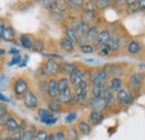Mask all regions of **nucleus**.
Wrapping results in <instances>:
<instances>
[{"mask_svg": "<svg viewBox=\"0 0 145 140\" xmlns=\"http://www.w3.org/2000/svg\"><path fill=\"white\" fill-rule=\"evenodd\" d=\"M7 112H8V110H7V106L3 104V103H0V117H1L2 114L7 113Z\"/></svg>", "mask_w": 145, "mask_h": 140, "instance_id": "nucleus-50", "label": "nucleus"}, {"mask_svg": "<svg viewBox=\"0 0 145 140\" xmlns=\"http://www.w3.org/2000/svg\"><path fill=\"white\" fill-rule=\"evenodd\" d=\"M138 11H141V13H145V0H140Z\"/></svg>", "mask_w": 145, "mask_h": 140, "instance_id": "nucleus-51", "label": "nucleus"}, {"mask_svg": "<svg viewBox=\"0 0 145 140\" xmlns=\"http://www.w3.org/2000/svg\"><path fill=\"white\" fill-rule=\"evenodd\" d=\"M5 50H3V48H1V47H0V56H2V55H5Z\"/></svg>", "mask_w": 145, "mask_h": 140, "instance_id": "nucleus-56", "label": "nucleus"}, {"mask_svg": "<svg viewBox=\"0 0 145 140\" xmlns=\"http://www.w3.org/2000/svg\"><path fill=\"white\" fill-rule=\"evenodd\" d=\"M7 26H8V25L6 24V20H5V19H0V36H2L5 29L7 28Z\"/></svg>", "mask_w": 145, "mask_h": 140, "instance_id": "nucleus-48", "label": "nucleus"}, {"mask_svg": "<svg viewBox=\"0 0 145 140\" xmlns=\"http://www.w3.org/2000/svg\"><path fill=\"white\" fill-rule=\"evenodd\" d=\"M109 80L108 74L104 67H99L96 70L91 71V74L88 75V82L89 84H107Z\"/></svg>", "mask_w": 145, "mask_h": 140, "instance_id": "nucleus-4", "label": "nucleus"}, {"mask_svg": "<svg viewBox=\"0 0 145 140\" xmlns=\"http://www.w3.org/2000/svg\"><path fill=\"white\" fill-rule=\"evenodd\" d=\"M140 7V0H127V3L125 6L127 14H134L138 11Z\"/></svg>", "mask_w": 145, "mask_h": 140, "instance_id": "nucleus-30", "label": "nucleus"}, {"mask_svg": "<svg viewBox=\"0 0 145 140\" xmlns=\"http://www.w3.org/2000/svg\"><path fill=\"white\" fill-rule=\"evenodd\" d=\"M3 140H12V137L10 136V137H7V138H5Z\"/></svg>", "mask_w": 145, "mask_h": 140, "instance_id": "nucleus-58", "label": "nucleus"}, {"mask_svg": "<svg viewBox=\"0 0 145 140\" xmlns=\"http://www.w3.org/2000/svg\"><path fill=\"white\" fill-rule=\"evenodd\" d=\"M107 84H89L91 96H101Z\"/></svg>", "mask_w": 145, "mask_h": 140, "instance_id": "nucleus-26", "label": "nucleus"}, {"mask_svg": "<svg viewBox=\"0 0 145 140\" xmlns=\"http://www.w3.org/2000/svg\"><path fill=\"white\" fill-rule=\"evenodd\" d=\"M77 130L82 136H88L91 132V124L86 120H80L77 124Z\"/></svg>", "mask_w": 145, "mask_h": 140, "instance_id": "nucleus-22", "label": "nucleus"}, {"mask_svg": "<svg viewBox=\"0 0 145 140\" xmlns=\"http://www.w3.org/2000/svg\"><path fill=\"white\" fill-rule=\"evenodd\" d=\"M64 108V104L56 98V99H50L49 102H48V109L52 111V112H58V111H61V109Z\"/></svg>", "mask_w": 145, "mask_h": 140, "instance_id": "nucleus-29", "label": "nucleus"}, {"mask_svg": "<svg viewBox=\"0 0 145 140\" xmlns=\"http://www.w3.org/2000/svg\"><path fill=\"white\" fill-rule=\"evenodd\" d=\"M95 2H96L97 10H103V9L107 8L108 6H110L113 1H110V0H95Z\"/></svg>", "mask_w": 145, "mask_h": 140, "instance_id": "nucleus-38", "label": "nucleus"}, {"mask_svg": "<svg viewBox=\"0 0 145 140\" xmlns=\"http://www.w3.org/2000/svg\"><path fill=\"white\" fill-rule=\"evenodd\" d=\"M54 116V112H52L48 108H38L37 109V117L39 118V121L41 123H44L48 119L53 118Z\"/></svg>", "mask_w": 145, "mask_h": 140, "instance_id": "nucleus-18", "label": "nucleus"}, {"mask_svg": "<svg viewBox=\"0 0 145 140\" xmlns=\"http://www.w3.org/2000/svg\"><path fill=\"white\" fill-rule=\"evenodd\" d=\"M1 40H2V39H1V36H0V42H1Z\"/></svg>", "mask_w": 145, "mask_h": 140, "instance_id": "nucleus-59", "label": "nucleus"}, {"mask_svg": "<svg viewBox=\"0 0 145 140\" xmlns=\"http://www.w3.org/2000/svg\"><path fill=\"white\" fill-rule=\"evenodd\" d=\"M77 112L76 111H72V112H69L66 117H65V123H72L76 119H77Z\"/></svg>", "mask_w": 145, "mask_h": 140, "instance_id": "nucleus-42", "label": "nucleus"}, {"mask_svg": "<svg viewBox=\"0 0 145 140\" xmlns=\"http://www.w3.org/2000/svg\"><path fill=\"white\" fill-rule=\"evenodd\" d=\"M45 50V43L41 38H37L35 39V44H34V48L33 51L36 53H41Z\"/></svg>", "mask_w": 145, "mask_h": 140, "instance_id": "nucleus-36", "label": "nucleus"}, {"mask_svg": "<svg viewBox=\"0 0 145 140\" xmlns=\"http://www.w3.org/2000/svg\"><path fill=\"white\" fill-rule=\"evenodd\" d=\"M36 132H37V130L35 129V127H29L26 131L21 132L20 140H35Z\"/></svg>", "mask_w": 145, "mask_h": 140, "instance_id": "nucleus-31", "label": "nucleus"}, {"mask_svg": "<svg viewBox=\"0 0 145 140\" xmlns=\"http://www.w3.org/2000/svg\"><path fill=\"white\" fill-rule=\"evenodd\" d=\"M145 84V74L143 72H134L128 76L127 90L136 96V93L140 92Z\"/></svg>", "mask_w": 145, "mask_h": 140, "instance_id": "nucleus-1", "label": "nucleus"}, {"mask_svg": "<svg viewBox=\"0 0 145 140\" xmlns=\"http://www.w3.org/2000/svg\"><path fill=\"white\" fill-rule=\"evenodd\" d=\"M83 13H96L97 10V7H96V2L93 1V0H87V1H84L83 5H82V8Z\"/></svg>", "mask_w": 145, "mask_h": 140, "instance_id": "nucleus-28", "label": "nucleus"}, {"mask_svg": "<svg viewBox=\"0 0 145 140\" xmlns=\"http://www.w3.org/2000/svg\"><path fill=\"white\" fill-rule=\"evenodd\" d=\"M104 114L102 112H97V111H91L88 114V122L91 123V125H97L99 123L103 122L104 120Z\"/></svg>", "mask_w": 145, "mask_h": 140, "instance_id": "nucleus-21", "label": "nucleus"}, {"mask_svg": "<svg viewBox=\"0 0 145 140\" xmlns=\"http://www.w3.org/2000/svg\"><path fill=\"white\" fill-rule=\"evenodd\" d=\"M87 105L91 108V111H97V112H102V113L109 106L107 100H105L102 96H91Z\"/></svg>", "mask_w": 145, "mask_h": 140, "instance_id": "nucleus-5", "label": "nucleus"}, {"mask_svg": "<svg viewBox=\"0 0 145 140\" xmlns=\"http://www.w3.org/2000/svg\"><path fill=\"white\" fill-rule=\"evenodd\" d=\"M21 100H22L24 105L29 110H35L38 108V104H39L38 96L35 94V92L33 90H28L26 92V94L21 98Z\"/></svg>", "mask_w": 145, "mask_h": 140, "instance_id": "nucleus-7", "label": "nucleus"}, {"mask_svg": "<svg viewBox=\"0 0 145 140\" xmlns=\"http://www.w3.org/2000/svg\"><path fill=\"white\" fill-rule=\"evenodd\" d=\"M78 67V64L71 63V62H63L60 63V73L63 75H71L74 71Z\"/></svg>", "mask_w": 145, "mask_h": 140, "instance_id": "nucleus-20", "label": "nucleus"}, {"mask_svg": "<svg viewBox=\"0 0 145 140\" xmlns=\"http://www.w3.org/2000/svg\"><path fill=\"white\" fill-rule=\"evenodd\" d=\"M41 2V5L47 9V10H49V11H53V9H54V6H55V1L54 0H42V1H40Z\"/></svg>", "mask_w": 145, "mask_h": 140, "instance_id": "nucleus-43", "label": "nucleus"}, {"mask_svg": "<svg viewBox=\"0 0 145 140\" xmlns=\"http://www.w3.org/2000/svg\"><path fill=\"white\" fill-rule=\"evenodd\" d=\"M58 45H59V48L61 51H64V52L66 53H72L75 51V44L72 43V40H69L67 37H65V36L59 39Z\"/></svg>", "mask_w": 145, "mask_h": 140, "instance_id": "nucleus-17", "label": "nucleus"}, {"mask_svg": "<svg viewBox=\"0 0 145 140\" xmlns=\"http://www.w3.org/2000/svg\"><path fill=\"white\" fill-rule=\"evenodd\" d=\"M108 46L112 50V53H118L122 50V36L120 34H112L108 42Z\"/></svg>", "mask_w": 145, "mask_h": 140, "instance_id": "nucleus-12", "label": "nucleus"}, {"mask_svg": "<svg viewBox=\"0 0 145 140\" xmlns=\"http://www.w3.org/2000/svg\"><path fill=\"white\" fill-rule=\"evenodd\" d=\"M144 88H145V84H144Z\"/></svg>", "mask_w": 145, "mask_h": 140, "instance_id": "nucleus-60", "label": "nucleus"}, {"mask_svg": "<svg viewBox=\"0 0 145 140\" xmlns=\"http://www.w3.org/2000/svg\"><path fill=\"white\" fill-rule=\"evenodd\" d=\"M40 72L42 76L54 77L55 75L60 73V63H58L56 59H53V58H47L41 65Z\"/></svg>", "mask_w": 145, "mask_h": 140, "instance_id": "nucleus-3", "label": "nucleus"}, {"mask_svg": "<svg viewBox=\"0 0 145 140\" xmlns=\"http://www.w3.org/2000/svg\"><path fill=\"white\" fill-rule=\"evenodd\" d=\"M19 43L25 50H33L35 44V38L30 34H21L19 36Z\"/></svg>", "mask_w": 145, "mask_h": 140, "instance_id": "nucleus-14", "label": "nucleus"}, {"mask_svg": "<svg viewBox=\"0 0 145 140\" xmlns=\"http://www.w3.org/2000/svg\"><path fill=\"white\" fill-rule=\"evenodd\" d=\"M48 135H49V133H47V131H46V130H44V129L37 130L35 140H47Z\"/></svg>", "mask_w": 145, "mask_h": 140, "instance_id": "nucleus-41", "label": "nucleus"}, {"mask_svg": "<svg viewBox=\"0 0 145 140\" xmlns=\"http://www.w3.org/2000/svg\"><path fill=\"white\" fill-rule=\"evenodd\" d=\"M66 137H67V140H78L79 139V132H78L77 128H75V127L68 128L67 131H66Z\"/></svg>", "mask_w": 145, "mask_h": 140, "instance_id": "nucleus-35", "label": "nucleus"}, {"mask_svg": "<svg viewBox=\"0 0 145 140\" xmlns=\"http://www.w3.org/2000/svg\"><path fill=\"white\" fill-rule=\"evenodd\" d=\"M99 35V29L96 25H91L87 32V34L85 36V39L88 44H95L97 40V37Z\"/></svg>", "mask_w": 145, "mask_h": 140, "instance_id": "nucleus-16", "label": "nucleus"}, {"mask_svg": "<svg viewBox=\"0 0 145 140\" xmlns=\"http://www.w3.org/2000/svg\"><path fill=\"white\" fill-rule=\"evenodd\" d=\"M0 101H2V102H9V99L7 96H5L2 93H0Z\"/></svg>", "mask_w": 145, "mask_h": 140, "instance_id": "nucleus-54", "label": "nucleus"}, {"mask_svg": "<svg viewBox=\"0 0 145 140\" xmlns=\"http://www.w3.org/2000/svg\"><path fill=\"white\" fill-rule=\"evenodd\" d=\"M28 59H29V57H28V55H24V57L21 58V61H20V63H19V67H25L26 65H27V62H28Z\"/></svg>", "mask_w": 145, "mask_h": 140, "instance_id": "nucleus-49", "label": "nucleus"}, {"mask_svg": "<svg viewBox=\"0 0 145 140\" xmlns=\"http://www.w3.org/2000/svg\"><path fill=\"white\" fill-rule=\"evenodd\" d=\"M79 50H80V52L84 53V54H91V53L95 52L94 45L93 44H88V43L85 44V45H83V46H80Z\"/></svg>", "mask_w": 145, "mask_h": 140, "instance_id": "nucleus-39", "label": "nucleus"}, {"mask_svg": "<svg viewBox=\"0 0 145 140\" xmlns=\"http://www.w3.org/2000/svg\"><path fill=\"white\" fill-rule=\"evenodd\" d=\"M64 33H65V37H67L69 40H72L74 44L77 45V43H78V40H79V36H78L77 30H76L75 28H72L71 26H66Z\"/></svg>", "mask_w": 145, "mask_h": 140, "instance_id": "nucleus-24", "label": "nucleus"}, {"mask_svg": "<svg viewBox=\"0 0 145 140\" xmlns=\"http://www.w3.org/2000/svg\"><path fill=\"white\" fill-rule=\"evenodd\" d=\"M125 48H126V52L129 55H137L142 52V45L140 42L135 40V39H129L125 45Z\"/></svg>", "mask_w": 145, "mask_h": 140, "instance_id": "nucleus-13", "label": "nucleus"}, {"mask_svg": "<svg viewBox=\"0 0 145 140\" xmlns=\"http://www.w3.org/2000/svg\"><path fill=\"white\" fill-rule=\"evenodd\" d=\"M38 91L41 95H47V81L38 82Z\"/></svg>", "mask_w": 145, "mask_h": 140, "instance_id": "nucleus-40", "label": "nucleus"}, {"mask_svg": "<svg viewBox=\"0 0 145 140\" xmlns=\"http://www.w3.org/2000/svg\"><path fill=\"white\" fill-rule=\"evenodd\" d=\"M21 58H22V56L19 54V55H15V56H12V59L9 62V66H14V65H17L19 63H20V61H21Z\"/></svg>", "mask_w": 145, "mask_h": 140, "instance_id": "nucleus-47", "label": "nucleus"}, {"mask_svg": "<svg viewBox=\"0 0 145 140\" xmlns=\"http://www.w3.org/2000/svg\"><path fill=\"white\" fill-rule=\"evenodd\" d=\"M14 94L17 96V98H22L26 92L29 90V83L28 81L25 79V77H17L14 82Z\"/></svg>", "mask_w": 145, "mask_h": 140, "instance_id": "nucleus-6", "label": "nucleus"}, {"mask_svg": "<svg viewBox=\"0 0 145 140\" xmlns=\"http://www.w3.org/2000/svg\"><path fill=\"white\" fill-rule=\"evenodd\" d=\"M89 27H91V26H89L88 24H85V22L80 21V24H79L78 27L76 28L77 34H78V36H79V38H85V36H86V34H87Z\"/></svg>", "mask_w": 145, "mask_h": 140, "instance_id": "nucleus-34", "label": "nucleus"}, {"mask_svg": "<svg viewBox=\"0 0 145 140\" xmlns=\"http://www.w3.org/2000/svg\"><path fill=\"white\" fill-rule=\"evenodd\" d=\"M72 96H74L72 90V88H67V90H65V91H63V92H59L57 99H58L64 105H69Z\"/></svg>", "mask_w": 145, "mask_h": 140, "instance_id": "nucleus-19", "label": "nucleus"}, {"mask_svg": "<svg viewBox=\"0 0 145 140\" xmlns=\"http://www.w3.org/2000/svg\"><path fill=\"white\" fill-rule=\"evenodd\" d=\"M110 53H112V50H110V47L108 46V44L102 46V47L99 48V51H98V54H99L101 56H108Z\"/></svg>", "mask_w": 145, "mask_h": 140, "instance_id": "nucleus-44", "label": "nucleus"}, {"mask_svg": "<svg viewBox=\"0 0 145 140\" xmlns=\"http://www.w3.org/2000/svg\"><path fill=\"white\" fill-rule=\"evenodd\" d=\"M135 98L136 96L125 88H121L115 93V101L120 108H127L132 105L135 101Z\"/></svg>", "mask_w": 145, "mask_h": 140, "instance_id": "nucleus-2", "label": "nucleus"}, {"mask_svg": "<svg viewBox=\"0 0 145 140\" xmlns=\"http://www.w3.org/2000/svg\"><path fill=\"white\" fill-rule=\"evenodd\" d=\"M68 9V5L67 1H63V0H57L55 1V6L53 11L50 13H58V14H64L66 10Z\"/></svg>", "mask_w": 145, "mask_h": 140, "instance_id": "nucleus-27", "label": "nucleus"}, {"mask_svg": "<svg viewBox=\"0 0 145 140\" xmlns=\"http://www.w3.org/2000/svg\"><path fill=\"white\" fill-rule=\"evenodd\" d=\"M97 18V14L96 13H82L80 15V21L85 22V24H88L91 26V22H94V20H96Z\"/></svg>", "mask_w": 145, "mask_h": 140, "instance_id": "nucleus-32", "label": "nucleus"}, {"mask_svg": "<svg viewBox=\"0 0 145 140\" xmlns=\"http://www.w3.org/2000/svg\"><path fill=\"white\" fill-rule=\"evenodd\" d=\"M85 62L86 63H91V64H97L98 63V61L95 59V58H87V59H85Z\"/></svg>", "mask_w": 145, "mask_h": 140, "instance_id": "nucleus-53", "label": "nucleus"}, {"mask_svg": "<svg viewBox=\"0 0 145 140\" xmlns=\"http://www.w3.org/2000/svg\"><path fill=\"white\" fill-rule=\"evenodd\" d=\"M83 2H84L83 0H67L68 9H72V10H77V9L82 8Z\"/></svg>", "mask_w": 145, "mask_h": 140, "instance_id": "nucleus-37", "label": "nucleus"}, {"mask_svg": "<svg viewBox=\"0 0 145 140\" xmlns=\"http://www.w3.org/2000/svg\"><path fill=\"white\" fill-rule=\"evenodd\" d=\"M9 53H10V54H12L14 56H15V55H19V50L15 48V47H12V48H10Z\"/></svg>", "mask_w": 145, "mask_h": 140, "instance_id": "nucleus-52", "label": "nucleus"}, {"mask_svg": "<svg viewBox=\"0 0 145 140\" xmlns=\"http://www.w3.org/2000/svg\"><path fill=\"white\" fill-rule=\"evenodd\" d=\"M138 69H145V64H138Z\"/></svg>", "mask_w": 145, "mask_h": 140, "instance_id": "nucleus-57", "label": "nucleus"}, {"mask_svg": "<svg viewBox=\"0 0 145 140\" xmlns=\"http://www.w3.org/2000/svg\"><path fill=\"white\" fill-rule=\"evenodd\" d=\"M11 118V116H10V113L9 112H7V113H5V114H2L1 117H0V127H5L7 122L9 121V119Z\"/></svg>", "mask_w": 145, "mask_h": 140, "instance_id": "nucleus-46", "label": "nucleus"}, {"mask_svg": "<svg viewBox=\"0 0 145 140\" xmlns=\"http://www.w3.org/2000/svg\"><path fill=\"white\" fill-rule=\"evenodd\" d=\"M86 72L84 70H82L80 67H77L76 70L72 72V74L68 76L69 81H71V84L72 87L75 85H78L79 83H82L83 81H86Z\"/></svg>", "mask_w": 145, "mask_h": 140, "instance_id": "nucleus-9", "label": "nucleus"}, {"mask_svg": "<svg viewBox=\"0 0 145 140\" xmlns=\"http://www.w3.org/2000/svg\"><path fill=\"white\" fill-rule=\"evenodd\" d=\"M103 67L109 77H122L125 74V66L123 64H106Z\"/></svg>", "mask_w": 145, "mask_h": 140, "instance_id": "nucleus-8", "label": "nucleus"}, {"mask_svg": "<svg viewBox=\"0 0 145 140\" xmlns=\"http://www.w3.org/2000/svg\"><path fill=\"white\" fill-rule=\"evenodd\" d=\"M124 83L125 82L122 77H109L108 82H107V87L113 93H116L117 91L124 88Z\"/></svg>", "mask_w": 145, "mask_h": 140, "instance_id": "nucleus-15", "label": "nucleus"}, {"mask_svg": "<svg viewBox=\"0 0 145 140\" xmlns=\"http://www.w3.org/2000/svg\"><path fill=\"white\" fill-rule=\"evenodd\" d=\"M5 129H6L7 132L14 135V133H16V132H19V130H20V124L17 122V120H16L14 117H11V118L9 119V121L7 122V124L5 125Z\"/></svg>", "mask_w": 145, "mask_h": 140, "instance_id": "nucleus-23", "label": "nucleus"}, {"mask_svg": "<svg viewBox=\"0 0 145 140\" xmlns=\"http://www.w3.org/2000/svg\"><path fill=\"white\" fill-rule=\"evenodd\" d=\"M15 38H16V32H15L14 27H11V26L8 25L7 28L5 29L2 36H1V39L5 40V42H14Z\"/></svg>", "mask_w": 145, "mask_h": 140, "instance_id": "nucleus-25", "label": "nucleus"}, {"mask_svg": "<svg viewBox=\"0 0 145 140\" xmlns=\"http://www.w3.org/2000/svg\"><path fill=\"white\" fill-rule=\"evenodd\" d=\"M53 135H54L55 140H67L66 133L63 130H57V131H55Z\"/></svg>", "mask_w": 145, "mask_h": 140, "instance_id": "nucleus-45", "label": "nucleus"}, {"mask_svg": "<svg viewBox=\"0 0 145 140\" xmlns=\"http://www.w3.org/2000/svg\"><path fill=\"white\" fill-rule=\"evenodd\" d=\"M110 36L112 34L109 33L108 29H103V30H101L99 32V35L97 37V40H96V43L95 44H93L94 45V48H95V51H99V48L102 47V46H104V45H107L109 42V39H110Z\"/></svg>", "mask_w": 145, "mask_h": 140, "instance_id": "nucleus-10", "label": "nucleus"}, {"mask_svg": "<svg viewBox=\"0 0 145 140\" xmlns=\"http://www.w3.org/2000/svg\"><path fill=\"white\" fill-rule=\"evenodd\" d=\"M71 81L67 76H61L60 79H58V91L63 92L67 88H71Z\"/></svg>", "mask_w": 145, "mask_h": 140, "instance_id": "nucleus-33", "label": "nucleus"}, {"mask_svg": "<svg viewBox=\"0 0 145 140\" xmlns=\"http://www.w3.org/2000/svg\"><path fill=\"white\" fill-rule=\"evenodd\" d=\"M47 140H55L54 139V135H53V133H49V135H48V138H47Z\"/></svg>", "mask_w": 145, "mask_h": 140, "instance_id": "nucleus-55", "label": "nucleus"}, {"mask_svg": "<svg viewBox=\"0 0 145 140\" xmlns=\"http://www.w3.org/2000/svg\"><path fill=\"white\" fill-rule=\"evenodd\" d=\"M58 93V80L56 77H49L47 80V96L49 99H56Z\"/></svg>", "mask_w": 145, "mask_h": 140, "instance_id": "nucleus-11", "label": "nucleus"}]
</instances>
